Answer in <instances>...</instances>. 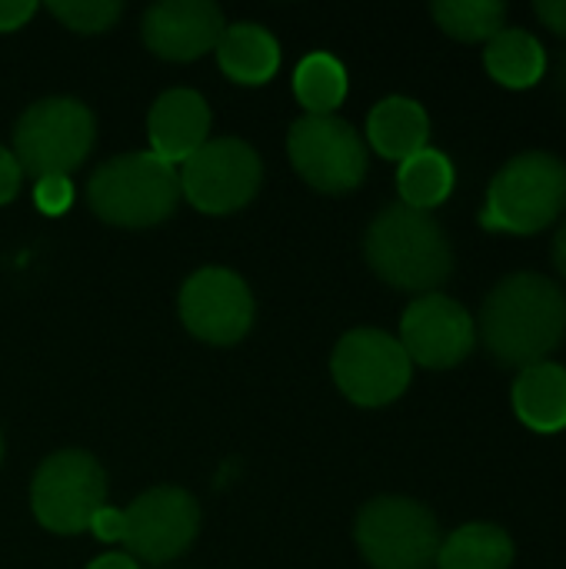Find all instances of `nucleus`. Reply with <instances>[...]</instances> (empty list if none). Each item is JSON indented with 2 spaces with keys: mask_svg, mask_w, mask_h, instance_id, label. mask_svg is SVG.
<instances>
[{
  "mask_svg": "<svg viewBox=\"0 0 566 569\" xmlns=\"http://www.w3.org/2000/svg\"><path fill=\"white\" fill-rule=\"evenodd\" d=\"M566 210V163L527 150L507 160L487 187L480 223L497 233H540Z\"/></svg>",
  "mask_w": 566,
  "mask_h": 569,
  "instance_id": "3",
  "label": "nucleus"
},
{
  "mask_svg": "<svg viewBox=\"0 0 566 569\" xmlns=\"http://www.w3.org/2000/svg\"><path fill=\"white\" fill-rule=\"evenodd\" d=\"M330 373L350 403L387 407L410 387L414 363L397 337L364 327L340 337L334 347Z\"/></svg>",
  "mask_w": 566,
  "mask_h": 569,
  "instance_id": "8",
  "label": "nucleus"
},
{
  "mask_svg": "<svg viewBox=\"0 0 566 569\" xmlns=\"http://www.w3.org/2000/svg\"><path fill=\"white\" fill-rule=\"evenodd\" d=\"M150 153L163 163H187L210 140V107L197 90H167L157 97L147 117Z\"/></svg>",
  "mask_w": 566,
  "mask_h": 569,
  "instance_id": "15",
  "label": "nucleus"
},
{
  "mask_svg": "<svg viewBox=\"0 0 566 569\" xmlns=\"http://www.w3.org/2000/svg\"><path fill=\"white\" fill-rule=\"evenodd\" d=\"M484 63H487V73L497 83H504L510 90H527V87L544 80V73H547V50H544V43L530 30L504 27L497 37L487 40Z\"/></svg>",
  "mask_w": 566,
  "mask_h": 569,
  "instance_id": "19",
  "label": "nucleus"
},
{
  "mask_svg": "<svg viewBox=\"0 0 566 569\" xmlns=\"http://www.w3.org/2000/svg\"><path fill=\"white\" fill-rule=\"evenodd\" d=\"M294 170L324 193L357 190L367 177V147L340 117H300L287 137Z\"/></svg>",
  "mask_w": 566,
  "mask_h": 569,
  "instance_id": "9",
  "label": "nucleus"
},
{
  "mask_svg": "<svg viewBox=\"0 0 566 569\" xmlns=\"http://www.w3.org/2000/svg\"><path fill=\"white\" fill-rule=\"evenodd\" d=\"M514 413L524 427L537 433L566 430V367L560 363H534L520 370L514 380Z\"/></svg>",
  "mask_w": 566,
  "mask_h": 569,
  "instance_id": "16",
  "label": "nucleus"
},
{
  "mask_svg": "<svg viewBox=\"0 0 566 569\" xmlns=\"http://www.w3.org/2000/svg\"><path fill=\"white\" fill-rule=\"evenodd\" d=\"M566 337V293L544 273L504 277L480 307V340L504 367L544 363Z\"/></svg>",
  "mask_w": 566,
  "mask_h": 569,
  "instance_id": "1",
  "label": "nucleus"
},
{
  "mask_svg": "<svg viewBox=\"0 0 566 569\" xmlns=\"http://www.w3.org/2000/svg\"><path fill=\"white\" fill-rule=\"evenodd\" d=\"M0 457H3V443H0Z\"/></svg>",
  "mask_w": 566,
  "mask_h": 569,
  "instance_id": "33",
  "label": "nucleus"
},
{
  "mask_svg": "<svg viewBox=\"0 0 566 569\" xmlns=\"http://www.w3.org/2000/svg\"><path fill=\"white\" fill-rule=\"evenodd\" d=\"M30 507L40 527L63 537L80 533L90 527L93 513L107 507V477L90 453H53L40 463L33 477Z\"/></svg>",
  "mask_w": 566,
  "mask_h": 569,
  "instance_id": "7",
  "label": "nucleus"
},
{
  "mask_svg": "<svg viewBox=\"0 0 566 569\" xmlns=\"http://www.w3.org/2000/svg\"><path fill=\"white\" fill-rule=\"evenodd\" d=\"M367 140L387 160H407L430 140V117L410 97H387L367 117Z\"/></svg>",
  "mask_w": 566,
  "mask_h": 569,
  "instance_id": "17",
  "label": "nucleus"
},
{
  "mask_svg": "<svg viewBox=\"0 0 566 569\" xmlns=\"http://www.w3.org/2000/svg\"><path fill=\"white\" fill-rule=\"evenodd\" d=\"M294 93L314 117H330L347 97V70L334 53L314 50L294 70Z\"/></svg>",
  "mask_w": 566,
  "mask_h": 569,
  "instance_id": "22",
  "label": "nucleus"
},
{
  "mask_svg": "<svg viewBox=\"0 0 566 569\" xmlns=\"http://www.w3.org/2000/svg\"><path fill=\"white\" fill-rule=\"evenodd\" d=\"M47 10L77 33H100L117 23L123 7L117 0H53L47 3Z\"/></svg>",
  "mask_w": 566,
  "mask_h": 569,
  "instance_id": "24",
  "label": "nucleus"
},
{
  "mask_svg": "<svg viewBox=\"0 0 566 569\" xmlns=\"http://www.w3.org/2000/svg\"><path fill=\"white\" fill-rule=\"evenodd\" d=\"M33 203L40 207V213L47 217H60L67 213V207L73 203V183L70 177H43L33 187Z\"/></svg>",
  "mask_w": 566,
  "mask_h": 569,
  "instance_id": "25",
  "label": "nucleus"
},
{
  "mask_svg": "<svg viewBox=\"0 0 566 569\" xmlns=\"http://www.w3.org/2000/svg\"><path fill=\"white\" fill-rule=\"evenodd\" d=\"M454 180H457V173H454L450 157L434 147H424L420 153H414L400 163V173H397L400 203L410 210L430 213L434 207H440L450 197Z\"/></svg>",
  "mask_w": 566,
  "mask_h": 569,
  "instance_id": "21",
  "label": "nucleus"
},
{
  "mask_svg": "<svg viewBox=\"0 0 566 569\" xmlns=\"http://www.w3.org/2000/svg\"><path fill=\"white\" fill-rule=\"evenodd\" d=\"M434 20L440 23L444 33L457 40H490L504 30L507 20V3L500 0H437L434 3Z\"/></svg>",
  "mask_w": 566,
  "mask_h": 569,
  "instance_id": "23",
  "label": "nucleus"
},
{
  "mask_svg": "<svg viewBox=\"0 0 566 569\" xmlns=\"http://www.w3.org/2000/svg\"><path fill=\"white\" fill-rule=\"evenodd\" d=\"M200 530L197 500L177 487H157L123 510V543L133 557L167 563L180 557Z\"/></svg>",
  "mask_w": 566,
  "mask_h": 569,
  "instance_id": "12",
  "label": "nucleus"
},
{
  "mask_svg": "<svg viewBox=\"0 0 566 569\" xmlns=\"http://www.w3.org/2000/svg\"><path fill=\"white\" fill-rule=\"evenodd\" d=\"M554 267L566 277V220L564 227L557 230V237H554Z\"/></svg>",
  "mask_w": 566,
  "mask_h": 569,
  "instance_id": "31",
  "label": "nucleus"
},
{
  "mask_svg": "<svg viewBox=\"0 0 566 569\" xmlns=\"http://www.w3.org/2000/svg\"><path fill=\"white\" fill-rule=\"evenodd\" d=\"M367 263L380 280L410 293H434L454 273L447 230L424 210L390 203L367 230Z\"/></svg>",
  "mask_w": 566,
  "mask_h": 569,
  "instance_id": "2",
  "label": "nucleus"
},
{
  "mask_svg": "<svg viewBox=\"0 0 566 569\" xmlns=\"http://www.w3.org/2000/svg\"><path fill=\"white\" fill-rule=\"evenodd\" d=\"M227 23L210 0H163L143 13V40L163 60H197L210 53Z\"/></svg>",
  "mask_w": 566,
  "mask_h": 569,
  "instance_id": "14",
  "label": "nucleus"
},
{
  "mask_svg": "<svg viewBox=\"0 0 566 569\" xmlns=\"http://www.w3.org/2000/svg\"><path fill=\"white\" fill-rule=\"evenodd\" d=\"M87 200L93 213L107 223L153 227L173 213L180 200V173L150 150L123 153L90 177Z\"/></svg>",
  "mask_w": 566,
  "mask_h": 569,
  "instance_id": "4",
  "label": "nucleus"
},
{
  "mask_svg": "<svg viewBox=\"0 0 566 569\" xmlns=\"http://www.w3.org/2000/svg\"><path fill=\"white\" fill-rule=\"evenodd\" d=\"M354 537L374 569H427L440 550L434 513L410 497L370 500L357 517Z\"/></svg>",
  "mask_w": 566,
  "mask_h": 569,
  "instance_id": "6",
  "label": "nucleus"
},
{
  "mask_svg": "<svg viewBox=\"0 0 566 569\" xmlns=\"http://www.w3.org/2000/svg\"><path fill=\"white\" fill-rule=\"evenodd\" d=\"M33 0H0V30H17L33 17Z\"/></svg>",
  "mask_w": 566,
  "mask_h": 569,
  "instance_id": "28",
  "label": "nucleus"
},
{
  "mask_svg": "<svg viewBox=\"0 0 566 569\" xmlns=\"http://www.w3.org/2000/svg\"><path fill=\"white\" fill-rule=\"evenodd\" d=\"M557 83L566 90V53L560 57V63H557Z\"/></svg>",
  "mask_w": 566,
  "mask_h": 569,
  "instance_id": "32",
  "label": "nucleus"
},
{
  "mask_svg": "<svg viewBox=\"0 0 566 569\" xmlns=\"http://www.w3.org/2000/svg\"><path fill=\"white\" fill-rule=\"evenodd\" d=\"M87 569H140L133 557H123V553H107V557H97Z\"/></svg>",
  "mask_w": 566,
  "mask_h": 569,
  "instance_id": "30",
  "label": "nucleus"
},
{
  "mask_svg": "<svg viewBox=\"0 0 566 569\" xmlns=\"http://www.w3.org/2000/svg\"><path fill=\"white\" fill-rule=\"evenodd\" d=\"M180 193L200 213H234L260 190V157L237 137L207 140L187 163H180Z\"/></svg>",
  "mask_w": 566,
  "mask_h": 569,
  "instance_id": "10",
  "label": "nucleus"
},
{
  "mask_svg": "<svg viewBox=\"0 0 566 569\" xmlns=\"http://www.w3.org/2000/svg\"><path fill=\"white\" fill-rule=\"evenodd\" d=\"M180 320L197 340L230 347L254 323L250 287L234 270L203 267L180 290Z\"/></svg>",
  "mask_w": 566,
  "mask_h": 569,
  "instance_id": "11",
  "label": "nucleus"
},
{
  "mask_svg": "<svg viewBox=\"0 0 566 569\" xmlns=\"http://www.w3.org/2000/svg\"><path fill=\"white\" fill-rule=\"evenodd\" d=\"M477 343V320L444 293L417 297L400 320V347L410 363L430 370H450L470 357Z\"/></svg>",
  "mask_w": 566,
  "mask_h": 569,
  "instance_id": "13",
  "label": "nucleus"
},
{
  "mask_svg": "<svg viewBox=\"0 0 566 569\" xmlns=\"http://www.w3.org/2000/svg\"><path fill=\"white\" fill-rule=\"evenodd\" d=\"M20 180H23V170H20L17 157L0 147V203H10L17 197Z\"/></svg>",
  "mask_w": 566,
  "mask_h": 569,
  "instance_id": "27",
  "label": "nucleus"
},
{
  "mask_svg": "<svg viewBox=\"0 0 566 569\" xmlns=\"http://www.w3.org/2000/svg\"><path fill=\"white\" fill-rule=\"evenodd\" d=\"M97 540L103 543H123V510H113V507H100L87 527Z\"/></svg>",
  "mask_w": 566,
  "mask_h": 569,
  "instance_id": "26",
  "label": "nucleus"
},
{
  "mask_svg": "<svg viewBox=\"0 0 566 569\" xmlns=\"http://www.w3.org/2000/svg\"><path fill=\"white\" fill-rule=\"evenodd\" d=\"M93 113L73 97H47L33 103L13 130V157L23 173L67 177L93 147Z\"/></svg>",
  "mask_w": 566,
  "mask_h": 569,
  "instance_id": "5",
  "label": "nucleus"
},
{
  "mask_svg": "<svg viewBox=\"0 0 566 569\" xmlns=\"http://www.w3.org/2000/svg\"><path fill=\"white\" fill-rule=\"evenodd\" d=\"M514 540L494 523H467L440 540L437 567L440 569H510Z\"/></svg>",
  "mask_w": 566,
  "mask_h": 569,
  "instance_id": "20",
  "label": "nucleus"
},
{
  "mask_svg": "<svg viewBox=\"0 0 566 569\" xmlns=\"http://www.w3.org/2000/svg\"><path fill=\"white\" fill-rule=\"evenodd\" d=\"M534 10H537V17H540L554 33L566 37V0H540Z\"/></svg>",
  "mask_w": 566,
  "mask_h": 569,
  "instance_id": "29",
  "label": "nucleus"
},
{
  "mask_svg": "<svg viewBox=\"0 0 566 569\" xmlns=\"http://www.w3.org/2000/svg\"><path fill=\"white\" fill-rule=\"evenodd\" d=\"M220 70L247 87L267 83L280 67V43L260 23H234L217 43Z\"/></svg>",
  "mask_w": 566,
  "mask_h": 569,
  "instance_id": "18",
  "label": "nucleus"
}]
</instances>
